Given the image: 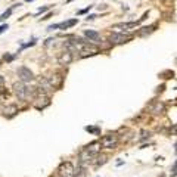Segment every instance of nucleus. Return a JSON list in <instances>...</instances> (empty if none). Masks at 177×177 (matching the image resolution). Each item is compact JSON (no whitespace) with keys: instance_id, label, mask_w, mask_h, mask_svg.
<instances>
[{"instance_id":"obj_7","label":"nucleus","mask_w":177,"mask_h":177,"mask_svg":"<svg viewBox=\"0 0 177 177\" xmlns=\"http://www.w3.org/2000/svg\"><path fill=\"white\" fill-rule=\"evenodd\" d=\"M88 153H92L93 156H96L99 152H101V142H93V143H90L88 146H86L84 148Z\"/></svg>"},{"instance_id":"obj_3","label":"nucleus","mask_w":177,"mask_h":177,"mask_svg":"<svg viewBox=\"0 0 177 177\" xmlns=\"http://www.w3.org/2000/svg\"><path fill=\"white\" fill-rule=\"evenodd\" d=\"M59 176L61 177H74V174H75V170H74V165L71 164V162H62L61 164V167H59Z\"/></svg>"},{"instance_id":"obj_13","label":"nucleus","mask_w":177,"mask_h":177,"mask_svg":"<svg viewBox=\"0 0 177 177\" xmlns=\"http://www.w3.org/2000/svg\"><path fill=\"white\" fill-rule=\"evenodd\" d=\"M8 28H9V25H8V24H3V25H0V34H2V33H5Z\"/></svg>"},{"instance_id":"obj_6","label":"nucleus","mask_w":177,"mask_h":177,"mask_svg":"<svg viewBox=\"0 0 177 177\" xmlns=\"http://www.w3.org/2000/svg\"><path fill=\"white\" fill-rule=\"evenodd\" d=\"M58 62H59V65H69L72 62V53L69 50L62 52L59 55V58H58Z\"/></svg>"},{"instance_id":"obj_20","label":"nucleus","mask_w":177,"mask_h":177,"mask_svg":"<svg viewBox=\"0 0 177 177\" xmlns=\"http://www.w3.org/2000/svg\"><path fill=\"white\" fill-rule=\"evenodd\" d=\"M27 2H33V0H27Z\"/></svg>"},{"instance_id":"obj_5","label":"nucleus","mask_w":177,"mask_h":177,"mask_svg":"<svg viewBox=\"0 0 177 177\" xmlns=\"http://www.w3.org/2000/svg\"><path fill=\"white\" fill-rule=\"evenodd\" d=\"M130 39H131L130 34H126V36H124V33H114V34H111L109 41H111V43H127Z\"/></svg>"},{"instance_id":"obj_11","label":"nucleus","mask_w":177,"mask_h":177,"mask_svg":"<svg viewBox=\"0 0 177 177\" xmlns=\"http://www.w3.org/2000/svg\"><path fill=\"white\" fill-rule=\"evenodd\" d=\"M14 8H15V6H12V8H11V9H9L8 12H5V14H3L2 16H0V21H3V19H6V18H8V16H9V15L12 14V11H14Z\"/></svg>"},{"instance_id":"obj_17","label":"nucleus","mask_w":177,"mask_h":177,"mask_svg":"<svg viewBox=\"0 0 177 177\" xmlns=\"http://www.w3.org/2000/svg\"><path fill=\"white\" fill-rule=\"evenodd\" d=\"M92 9V6H88V8H86V9H83V11H80V14H86V12H88Z\"/></svg>"},{"instance_id":"obj_4","label":"nucleus","mask_w":177,"mask_h":177,"mask_svg":"<svg viewBox=\"0 0 177 177\" xmlns=\"http://www.w3.org/2000/svg\"><path fill=\"white\" fill-rule=\"evenodd\" d=\"M14 90H15V93H16V96L19 98V99H27L28 98V93H30V88L28 87H25V84L21 81V83H15L14 84Z\"/></svg>"},{"instance_id":"obj_9","label":"nucleus","mask_w":177,"mask_h":177,"mask_svg":"<svg viewBox=\"0 0 177 177\" xmlns=\"http://www.w3.org/2000/svg\"><path fill=\"white\" fill-rule=\"evenodd\" d=\"M77 22H78V19L75 18V19H71V21H66V22H62V24H59V28H62V30H66V28H69V27L75 25Z\"/></svg>"},{"instance_id":"obj_10","label":"nucleus","mask_w":177,"mask_h":177,"mask_svg":"<svg viewBox=\"0 0 177 177\" xmlns=\"http://www.w3.org/2000/svg\"><path fill=\"white\" fill-rule=\"evenodd\" d=\"M15 112H18V108H16L15 105H11V106H8V108L5 109V114H8V115H14Z\"/></svg>"},{"instance_id":"obj_2","label":"nucleus","mask_w":177,"mask_h":177,"mask_svg":"<svg viewBox=\"0 0 177 177\" xmlns=\"http://www.w3.org/2000/svg\"><path fill=\"white\" fill-rule=\"evenodd\" d=\"M16 72H18V77H19V80H21L22 83H28V81H33V80H34L33 71H31L30 68H27V66H19Z\"/></svg>"},{"instance_id":"obj_18","label":"nucleus","mask_w":177,"mask_h":177,"mask_svg":"<svg viewBox=\"0 0 177 177\" xmlns=\"http://www.w3.org/2000/svg\"><path fill=\"white\" fill-rule=\"evenodd\" d=\"M95 18H96L95 15H90V16H87V21H88V19H95Z\"/></svg>"},{"instance_id":"obj_16","label":"nucleus","mask_w":177,"mask_h":177,"mask_svg":"<svg viewBox=\"0 0 177 177\" xmlns=\"http://www.w3.org/2000/svg\"><path fill=\"white\" fill-rule=\"evenodd\" d=\"M171 173H173V174H177V162H176V164H174V167L171 168Z\"/></svg>"},{"instance_id":"obj_19","label":"nucleus","mask_w":177,"mask_h":177,"mask_svg":"<svg viewBox=\"0 0 177 177\" xmlns=\"http://www.w3.org/2000/svg\"><path fill=\"white\" fill-rule=\"evenodd\" d=\"M3 84V77H0V86Z\"/></svg>"},{"instance_id":"obj_14","label":"nucleus","mask_w":177,"mask_h":177,"mask_svg":"<svg viewBox=\"0 0 177 177\" xmlns=\"http://www.w3.org/2000/svg\"><path fill=\"white\" fill-rule=\"evenodd\" d=\"M105 162H106V156H101L96 165H102V164H105Z\"/></svg>"},{"instance_id":"obj_12","label":"nucleus","mask_w":177,"mask_h":177,"mask_svg":"<svg viewBox=\"0 0 177 177\" xmlns=\"http://www.w3.org/2000/svg\"><path fill=\"white\" fill-rule=\"evenodd\" d=\"M162 109H164V106H162L161 103H158V105L155 106V109H153V112H155V114H159V112H161Z\"/></svg>"},{"instance_id":"obj_1","label":"nucleus","mask_w":177,"mask_h":177,"mask_svg":"<svg viewBox=\"0 0 177 177\" xmlns=\"http://www.w3.org/2000/svg\"><path fill=\"white\" fill-rule=\"evenodd\" d=\"M117 142H118L117 134H106L101 139V146L105 148V149H112V148H115Z\"/></svg>"},{"instance_id":"obj_8","label":"nucleus","mask_w":177,"mask_h":177,"mask_svg":"<svg viewBox=\"0 0 177 177\" xmlns=\"http://www.w3.org/2000/svg\"><path fill=\"white\" fill-rule=\"evenodd\" d=\"M84 36L88 39V41H92V43H96V41L101 40V34L96 33V31H93V30H86V31H84Z\"/></svg>"},{"instance_id":"obj_15","label":"nucleus","mask_w":177,"mask_h":177,"mask_svg":"<svg viewBox=\"0 0 177 177\" xmlns=\"http://www.w3.org/2000/svg\"><path fill=\"white\" fill-rule=\"evenodd\" d=\"M46 11H49V6H44V8H40V9H39V14H43V12H46Z\"/></svg>"}]
</instances>
